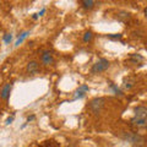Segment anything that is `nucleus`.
Masks as SVG:
<instances>
[{"label":"nucleus","mask_w":147,"mask_h":147,"mask_svg":"<svg viewBox=\"0 0 147 147\" xmlns=\"http://www.w3.org/2000/svg\"><path fill=\"white\" fill-rule=\"evenodd\" d=\"M131 125L139 129L147 127V108L144 105H139L134 110V117L130 120Z\"/></svg>","instance_id":"f257e3e1"},{"label":"nucleus","mask_w":147,"mask_h":147,"mask_svg":"<svg viewBox=\"0 0 147 147\" xmlns=\"http://www.w3.org/2000/svg\"><path fill=\"white\" fill-rule=\"evenodd\" d=\"M121 137L125 141L130 142L134 147H145L146 145V137H144L142 135L132 134V132H123Z\"/></svg>","instance_id":"f03ea898"},{"label":"nucleus","mask_w":147,"mask_h":147,"mask_svg":"<svg viewBox=\"0 0 147 147\" xmlns=\"http://www.w3.org/2000/svg\"><path fill=\"white\" fill-rule=\"evenodd\" d=\"M109 65H110V64L108 61V59L100 58L99 60H97V61L93 64V66H92V69H91V72L92 74H98V72L105 71L109 67Z\"/></svg>","instance_id":"7ed1b4c3"},{"label":"nucleus","mask_w":147,"mask_h":147,"mask_svg":"<svg viewBox=\"0 0 147 147\" xmlns=\"http://www.w3.org/2000/svg\"><path fill=\"white\" fill-rule=\"evenodd\" d=\"M104 98H93L90 102V109L93 112L94 114H98L102 108L104 107Z\"/></svg>","instance_id":"20e7f679"},{"label":"nucleus","mask_w":147,"mask_h":147,"mask_svg":"<svg viewBox=\"0 0 147 147\" xmlns=\"http://www.w3.org/2000/svg\"><path fill=\"white\" fill-rule=\"evenodd\" d=\"M40 60H42V63L44 64V65H52V64L54 63V57L52 52H49V50H44V52L42 53V55H40Z\"/></svg>","instance_id":"39448f33"},{"label":"nucleus","mask_w":147,"mask_h":147,"mask_svg":"<svg viewBox=\"0 0 147 147\" xmlns=\"http://www.w3.org/2000/svg\"><path fill=\"white\" fill-rule=\"evenodd\" d=\"M88 91V86H86V85H81L79 88H77L75 91V96H74V98L72 100H77V99H81V98H84L85 96H86V92Z\"/></svg>","instance_id":"423d86ee"},{"label":"nucleus","mask_w":147,"mask_h":147,"mask_svg":"<svg viewBox=\"0 0 147 147\" xmlns=\"http://www.w3.org/2000/svg\"><path fill=\"white\" fill-rule=\"evenodd\" d=\"M11 90H12V84H11V82H10V84H6L5 86H4L1 92H0V97H1V99L7 100L9 98H10Z\"/></svg>","instance_id":"0eeeda50"},{"label":"nucleus","mask_w":147,"mask_h":147,"mask_svg":"<svg viewBox=\"0 0 147 147\" xmlns=\"http://www.w3.org/2000/svg\"><path fill=\"white\" fill-rule=\"evenodd\" d=\"M26 70L27 72H30V74H37L39 70H40V67H39V64L37 63V61H30L28 64H27V67H26Z\"/></svg>","instance_id":"6e6552de"},{"label":"nucleus","mask_w":147,"mask_h":147,"mask_svg":"<svg viewBox=\"0 0 147 147\" xmlns=\"http://www.w3.org/2000/svg\"><path fill=\"white\" fill-rule=\"evenodd\" d=\"M129 60H130L132 64H141L144 63V57H142L141 54H137V53H134V54H130V58H129Z\"/></svg>","instance_id":"1a4fd4ad"},{"label":"nucleus","mask_w":147,"mask_h":147,"mask_svg":"<svg viewBox=\"0 0 147 147\" xmlns=\"http://www.w3.org/2000/svg\"><path fill=\"white\" fill-rule=\"evenodd\" d=\"M123 84H124L123 86H124V88L125 90H131L132 87H134V85H135V79L134 77H125Z\"/></svg>","instance_id":"9d476101"},{"label":"nucleus","mask_w":147,"mask_h":147,"mask_svg":"<svg viewBox=\"0 0 147 147\" xmlns=\"http://www.w3.org/2000/svg\"><path fill=\"white\" fill-rule=\"evenodd\" d=\"M109 87H110V90H112L117 96H119V97H123V96H124L123 91L119 88V87H118L115 84H113V82H109Z\"/></svg>","instance_id":"9b49d317"},{"label":"nucleus","mask_w":147,"mask_h":147,"mask_svg":"<svg viewBox=\"0 0 147 147\" xmlns=\"http://www.w3.org/2000/svg\"><path fill=\"white\" fill-rule=\"evenodd\" d=\"M81 4H82V7L86 9V10H88V9H93L94 7L96 1H93V0H82Z\"/></svg>","instance_id":"f8f14e48"},{"label":"nucleus","mask_w":147,"mask_h":147,"mask_svg":"<svg viewBox=\"0 0 147 147\" xmlns=\"http://www.w3.org/2000/svg\"><path fill=\"white\" fill-rule=\"evenodd\" d=\"M28 34H30V32L28 31H26V32H24V33H21L20 36H18V38H17V40H16V43H15V47H18L24 40L28 37Z\"/></svg>","instance_id":"ddd939ff"},{"label":"nucleus","mask_w":147,"mask_h":147,"mask_svg":"<svg viewBox=\"0 0 147 147\" xmlns=\"http://www.w3.org/2000/svg\"><path fill=\"white\" fill-rule=\"evenodd\" d=\"M39 147H59V144L54 140H47V141H44Z\"/></svg>","instance_id":"4468645a"},{"label":"nucleus","mask_w":147,"mask_h":147,"mask_svg":"<svg viewBox=\"0 0 147 147\" xmlns=\"http://www.w3.org/2000/svg\"><path fill=\"white\" fill-rule=\"evenodd\" d=\"M130 18V13L126 12V11H120L118 13V20L120 21H127Z\"/></svg>","instance_id":"2eb2a0df"},{"label":"nucleus","mask_w":147,"mask_h":147,"mask_svg":"<svg viewBox=\"0 0 147 147\" xmlns=\"http://www.w3.org/2000/svg\"><path fill=\"white\" fill-rule=\"evenodd\" d=\"M92 38H93V33H92L91 31H87V32H85L84 37H82V40H84L85 43H88L92 40Z\"/></svg>","instance_id":"dca6fc26"},{"label":"nucleus","mask_w":147,"mask_h":147,"mask_svg":"<svg viewBox=\"0 0 147 147\" xmlns=\"http://www.w3.org/2000/svg\"><path fill=\"white\" fill-rule=\"evenodd\" d=\"M3 40H4V43H5V44H10V42L12 40V34H11V33H6V34H4Z\"/></svg>","instance_id":"f3484780"},{"label":"nucleus","mask_w":147,"mask_h":147,"mask_svg":"<svg viewBox=\"0 0 147 147\" xmlns=\"http://www.w3.org/2000/svg\"><path fill=\"white\" fill-rule=\"evenodd\" d=\"M107 37L109 39H112V40H118V39H121L123 34H120V33H113V34H107Z\"/></svg>","instance_id":"a211bd4d"},{"label":"nucleus","mask_w":147,"mask_h":147,"mask_svg":"<svg viewBox=\"0 0 147 147\" xmlns=\"http://www.w3.org/2000/svg\"><path fill=\"white\" fill-rule=\"evenodd\" d=\"M13 121V114H12V115L11 117H9L7 119H6V121H5V124H6V125H10V124Z\"/></svg>","instance_id":"6ab92c4d"},{"label":"nucleus","mask_w":147,"mask_h":147,"mask_svg":"<svg viewBox=\"0 0 147 147\" xmlns=\"http://www.w3.org/2000/svg\"><path fill=\"white\" fill-rule=\"evenodd\" d=\"M34 119H36V117H34V115H31V117L27 118V123H30V121H32V120H34Z\"/></svg>","instance_id":"aec40b11"},{"label":"nucleus","mask_w":147,"mask_h":147,"mask_svg":"<svg viewBox=\"0 0 147 147\" xmlns=\"http://www.w3.org/2000/svg\"><path fill=\"white\" fill-rule=\"evenodd\" d=\"M44 12H45V7H43L42 10H40V11L38 12V16H43V15H44Z\"/></svg>","instance_id":"412c9836"},{"label":"nucleus","mask_w":147,"mask_h":147,"mask_svg":"<svg viewBox=\"0 0 147 147\" xmlns=\"http://www.w3.org/2000/svg\"><path fill=\"white\" fill-rule=\"evenodd\" d=\"M38 17H39V16H38V13H33V15H32V18H33V20H37Z\"/></svg>","instance_id":"4be33fe9"},{"label":"nucleus","mask_w":147,"mask_h":147,"mask_svg":"<svg viewBox=\"0 0 147 147\" xmlns=\"http://www.w3.org/2000/svg\"><path fill=\"white\" fill-rule=\"evenodd\" d=\"M145 16H146V17H147V7H146V9H145Z\"/></svg>","instance_id":"5701e85b"}]
</instances>
